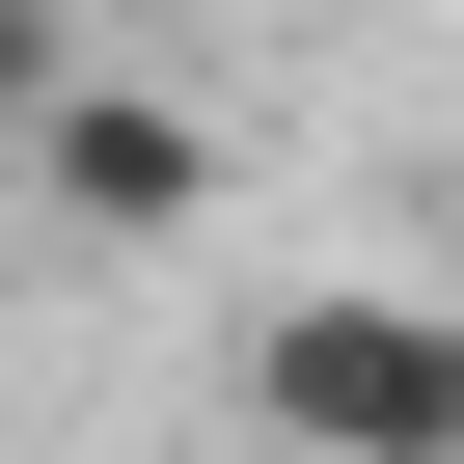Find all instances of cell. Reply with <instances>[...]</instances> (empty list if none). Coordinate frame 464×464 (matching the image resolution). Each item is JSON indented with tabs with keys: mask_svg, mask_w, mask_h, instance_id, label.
Returning <instances> with one entry per match:
<instances>
[{
	"mask_svg": "<svg viewBox=\"0 0 464 464\" xmlns=\"http://www.w3.org/2000/svg\"><path fill=\"white\" fill-rule=\"evenodd\" d=\"M246 437H274V464H464V301H410V274H274V301H246Z\"/></svg>",
	"mask_w": 464,
	"mask_h": 464,
	"instance_id": "1",
	"label": "cell"
},
{
	"mask_svg": "<svg viewBox=\"0 0 464 464\" xmlns=\"http://www.w3.org/2000/svg\"><path fill=\"white\" fill-rule=\"evenodd\" d=\"M28 137H55V218H110V246H164V218L218 191V137H191L164 82H82V55L28 82Z\"/></svg>",
	"mask_w": 464,
	"mask_h": 464,
	"instance_id": "2",
	"label": "cell"
}]
</instances>
